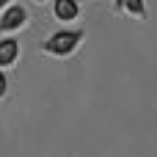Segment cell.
<instances>
[{
  "instance_id": "cell-1",
  "label": "cell",
  "mask_w": 157,
  "mask_h": 157,
  "mask_svg": "<svg viewBox=\"0 0 157 157\" xmlns=\"http://www.w3.org/2000/svg\"><path fill=\"white\" fill-rule=\"evenodd\" d=\"M77 41H80V33H77V30H61V33H55V36L47 41V50L55 52V55H66Z\"/></svg>"
},
{
  "instance_id": "cell-2",
  "label": "cell",
  "mask_w": 157,
  "mask_h": 157,
  "mask_svg": "<svg viewBox=\"0 0 157 157\" xmlns=\"http://www.w3.org/2000/svg\"><path fill=\"white\" fill-rule=\"evenodd\" d=\"M22 22H25V8H19V6H17V8H11V11H6V14H3L0 28H3V30H11V28H19Z\"/></svg>"
},
{
  "instance_id": "cell-3",
  "label": "cell",
  "mask_w": 157,
  "mask_h": 157,
  "mask_svg": "<svg viewBox=\"0 0 157 157\" xmlns=\"http://www.w3.org/2000/svg\"><path fill=\"white\" fill-rule=\"evenodd\" d=\"M55 17L58 19H75L77 17V3L75 0H55Z\"/></svg>"
},
{
  "instance_id": "cell-4",
  "label": "cell",
  "mask_w": 157,
  "mask_h": 157,
  "mask_svg": "<svg viewBox=\"0 0 157 157\" xmlns=\"http://www.w3.org/2000/svg\"><path fill=\"white\" fill-rule=\"evenodd\" d=\"M14 58H17V41H14V39L0 41V66L14 63Z\"/></svg>"
},
{
  "instance_id": "cell-5",
  "label": "cell",
  "mask_w": 157,
  "mask_h": 157,
  "mask_svg": "<svg viewBox=\"0 0 157 157\" xmlns=\"http://www.w3.org/2000/svg\"><path fill=\"white\" fill-rule=\"evenodd\" d=\"M121 3H127V8H130L132 14H141V11H144V0H121Z\"/></svg>"
},
{
  "instance_id": "cell-6",
  "label": "cell",
  "mask_w": 157,
  "mask_h": 157,
  "mask_svg": "<svg viewBox=\"0 0 157 157\" xmlns=\"http://www.w3.org/2000/svg\"><path fill=\"white\" fill-rule=\"evenodd\" d=\"M3 94H6V77L0 75V97H3Z\"/></svg>"
},
{
  "instance_id": "cell-7",
  "label": "cell",
  "mask_w": 157,
  "mask_h": 157,
  "mask_svg": "<svg viewBox=\"0 0 157 157\" xmlns=\"http://www.w3.org/2000/svg\"><path fill=\"white\" fill-rule=\"evenodd\" d=\"M6 3H8V0H0V6H6Z\"/></svg>"
}]
</instances>
